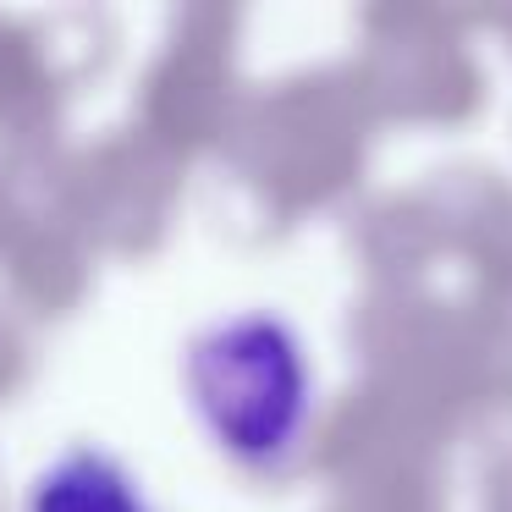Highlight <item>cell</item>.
<instances>
[{"mask_svg":"<svg viewBox=\"0 0 512 512\" xmlns=\"http://www.w3.org/2000/svg\"><path fill=\"white\" fill-rule=\"evenodd\" d=\"M188 391L210 435L237 457H265L298 419V364L270 325L237 320L193 342Z\"/></svg>","mask_w":512,"mask_h":512,"instance_id":"6da1fadb","label":"cell"},{"mask_svg":"<svg viewBox=\"0 0 512 512\" xmlns=\"http://www.w3.org/2000/svg\"><path fill=\"white\" fill-rule=\"evenodd\" d=\"M23 512H155L133 468L100 446H72L34 474Z\"/></svg>","mask_w":512,"mask_h":512,"instance_id":"7a4b0ae2","label":"cell"}]
</instances>
